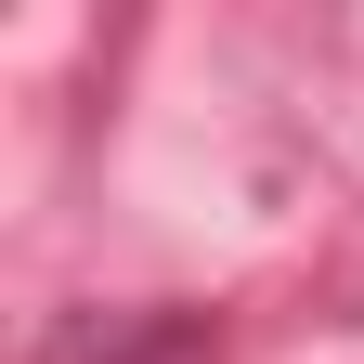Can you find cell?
<instances>
[{"mask_svg":"<svg viewBox=\"0 0 364 364\" xmlns=\"http://www.w3.org/2000/svg\"><path fill=\"white\" fill-rule=\"evenodd\" d=\"M196 351H208V312H169V326H105V312H78L39 364H196Z\"/></svg>","mask_w":364,"mask_h":364,"instance_id":"6da1fadb","label":"cell"}]
</instances>
